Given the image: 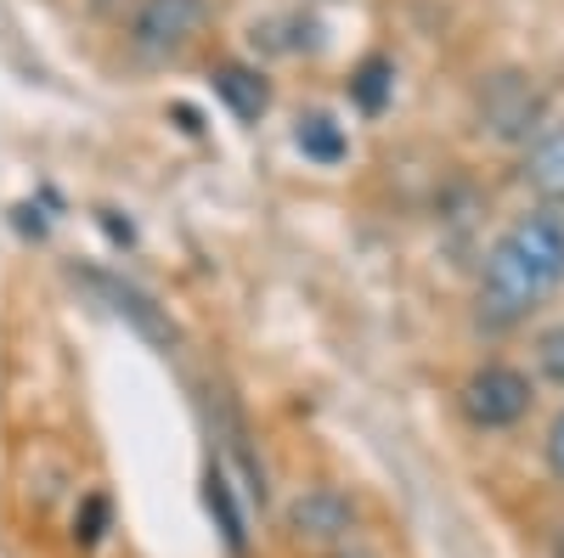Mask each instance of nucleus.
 <instances>
[{
	"label": "nucleus",
	"mask_w": 564,
	"mask_h": 558,
	"mask_svg": "<svg viewBox=\"0 0 564 558\" xmlns=\"http://www.w3.org/2000/svg\"><path fill=\"white\" fill-rule=\"evenodd\" d=\"M558 283H564V220L553 209L520 215L486 249L480 321L486 328H513V321H525Z\"/></svg>",
	"instance_id": "nucleus-1"
},
{
	"label": "nucleus",
	"mask_w": 564,
	"mask_h": 558,
	"mask_svg": "<svg viewBox=\"0 0 564 558\" xmlns=\"http://www.w3.org/2000/svg\"><path fill=\"white\" fill-rule=\"evenodd\" d=\"M531 401H536L531 379H525L520 366H508V361L475 366V372L463 379V395H457L463 417H468L475 429H513V424L531 412Z\"/></svg>",
	"instance_id": "nucleus-2"
},
{
	"label": "nucleus",
	"mask_w": 564,
	"mask_h": 558,
	"mask_svg": "<svg viewBox=\"0 0 564 558\" xmlns=\"http://www.w3.org/2000/svg\"><path fill=\"white\" fill-rule=\"evenodd\" d=\"M480 130L491 142H536L542 135V90L525 74H491L480 85Z\"/></svg>",
	"instance_id": "nucleus-3"
},
{
	"label": "nucleus",
	"mask_w": 564,
	"mask_h": 558,
	"mask_svg": "<svg viewBox=\"0 0 564 558\" xmlns=\"http://www.w3.org/2000/svg\"><path fill=\"white\" fill-rule=\"evenodd\" d=\"M204 18H209V0H141L135 18H130L135 57H148V63L181 57L186 45L198 40Z\"/></svg>",
	"instance_id": "nucleus-4"
},
{
	"label": "nucleus",
	"mask_w": 564,
	"mask_h": 558,
	"mask_svg": "<svg viewBox=\"0 0 564 558\" xmlns=\"http://www.w3.org/2000/svg\"><path fill=\"white\" fill-rule=\"evenodd\" d=\"M289 530L305 547H350L356 502L345 491H334V485H316V491H305V496L289 502Z\"/></svg>",
	"instance_id": "nucleus-5"
},
{
	"label": "nucleus",
	"mask_w": 564,
	"mask_h": 558,
	"mask_svg": "<svg viewBox=\"0 0 564 558\" xmlns=\"http://www.w3.org/2000/svg\"><path fill=\"white\" fill-rule=\"evenodd\" d=\"M525 186L547 209L564 204V124H547L536 142L525 147Z\"/></svg>",
	"instance_id": "nucleus-6"
},
{
	"label": "nucleus",
	"mask_w": 564,
	"mask_h": 558,
	"mask_svg": "<svg viewBox=\"0 0 564 558\" xmlns=\"http://www.w3.org/2000/svg\"><path fill=\"white\" fill-rule=\"evenodd\" d=\"M294 147H300L311 164L334 169V164L350 158V135H345V124H339L334 113H300V124H294Z\"/></svg>",
	"instance_id": "nucleus-7"
},
{
	"label": "nucleus",
	"mask_w": 564,
	"mask_h": 558,
	"mask_svg": "<svg viewBox=\"0 0 564 558\" xmlns=\"http://www.w3.org/2000/svg\"><path fill=\"white\" fill-rule=\"evenodd\" d=\"M209 79H215V97L238 113V119H260V113L271 108V85H265L254 68H243V63H220Z\"/></svg>",
	"instance_id": "nucleus-8"
},
{
	"label": "nucleus",
	"mask_w": 564,
	"mask_h": 558,
	"mask_svg": "<svg viewBox=\"0 0 564 558\" xmlns=\"http://www.w3.org/2000/svg\"><path fill=\"white\" fill-rule=\"evenodd\" d=\"M390 97H395V63L379 57V52L361 57V68L350 74V102H356L361 113H384Z\"/></svg>",
	"instance_id": "nucleus-9"
},
{
	"label": "nucleus",
	"mask_w": 564,
	"mask_h": 558,
	"mask_svg": "<svg viewBox=\"0 0 564 558\" xmlns=\"http://www.w3.org/2000/svg\"><path fill=\"white\" fill-rule=\"evenodd\" d=\"M531 355H536V372H542V384L564 390V321H553V328H542V333H536Z\"/></svg>",
	"instance_id": "nucleus-10"
},
{
	"label": "nucleus",
	"mask_w": 564,
	"mask_h": 558,
	"mask_svg": "<svg viewBox=\"0 0 564 558\" xmlns=\"http://www.w3.org/2000/svg\"><path fill=\"white\" fill-rule=\"evenodd\" d=\"M209 507L220 514V530L231 541V552H243V514H238V502H231V485L220 469H209Z\"/></svg>",
	"instance_id": "nucleus-11"
},
{
	"label": "nucleus",
	"mask_w": 564,
	"mask_h": 558,
	"mask_svg": "<svg viewBox=\"0 0 564 558\" xmlns=\"http://www.w3.org/2000/svg\"><path fill=\"white\" fill-rule=\"evenodd\" d=\"M108 536V496L102 491H90L85 502H79V519H74V541L79 547H97Z\"/></svg>",
	"instance_id": "nucleus-12"
},
{
	"label": "nucleus",
	"mask_w": 564,
	"mask_h": 558,
	"mask_svg": "<svg viewBox=\"0 0 564 558\" xmlns=\"http://www.w3.org/2000/svg\"><path fill=\"white\" fill-rule=\"evenodd\" d=\"M547 474L564 485V406H558V417H553V424H547Z\"/></svg>",
	"instance_id": "nucleus-13"
},
{
	"label": "nucleus",
	"mask_w": 564,
	"mask_h": 558,
	"mask_svg": "<svg viewBox=\"0 0 564 558\" xmlns=\"http://www.w3.org/2000/svg\"><path fill=\"white\" fill-rule=\"evenodd\" d=\"M327 558H372V552H361V547H334Z\"/></svg>",
	"instance_id": "nucleus-14"
},
{
	"label": "nucleus",
	"mask_w": 564,
	"mask_h": 558,
	"mask_svg": "<svg viewBox=\"0 0 564 558\" xmlns=\"http://www.w3.org/2000/svg\"><path fill=\"white\" fill-rule=\"evenodd\" d=\"M553 558H564V530H558V536H553Z\"/></svg>",
	"instance_id": "nucleus-15"
}]
</instances>
